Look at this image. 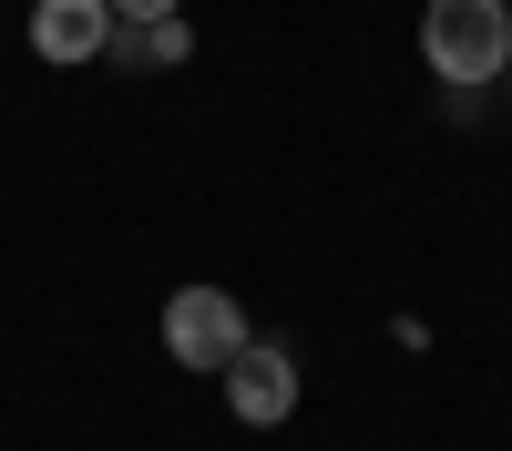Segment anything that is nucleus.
I'll use <instances>...</instances> for the list:
<instances>
[{
    "label": "nucleus",
    "mask_w": 512,
    "mask_h": 451,
    "mask_svg": "<svg viewBox=\"0 0 512 451\" xmlns=\"http://www.w3.org/2000/svg\"><path fill=\"white\" fill-rule=\"evenodd\" d=\"M420 62L451 103H482L492 82L512 72V31H502V0H431L420 11Z\"/></svg>",
    "instance_id": "f257e3e1"
},
{
    "label": "nucleus",
    "mask_w": 512,
    "mask_h": 451,
    "mask_svg": "<svg viewBox=\"0 0 512 451\" xmlns=\"http://www.w3.org/2000/svg\"><path fill=\"white\" fill-rule=\"evenodd\" d=\"M246 339H256V328H246V298H236V287L195 277V287H175V298H164V359L195 369V380H216Z\"/></svg>",
    "instance_id": "f03ea898"
},
{
    "label": "nucleus",
    "mask_w": 512,
    "mask_h": 451,
    "mask_svg": "<svg viewBox=\"0 0 512 451\" xmlns=\"http://www.w3.org/2000/svg\"><path fill=\"white\" fill-rule=\"evenodd\" d=\"M216 380H226V410H236L246 431H277L287 410H297V349H277V339H246V349L216 369Z\"/></svg>",
    "instance_id": "7ed1b4c3"
},
{
    "label": "nucleus",
    "mask_w": 512,
    "mask_h": 451,
    "mask_svg": "<svg viewBox=\"0 0 512 451\" xmlns=\"http://www.w3.org/2000/svg\"><path fill=\"white\" fill-rule=\"evenodd\" d=\"M502 31H512V0H502Z\"/></svg>",
    "instance_id": "0eeeda50"
},
{
    "label": "nucleus",
    "mask_w": 512,
    "mask_h": 451,
    "mask_svg": "<svg viewBox=\"0 0 512 451\" xmlns=\"http://www.w3.org/2000/svg\"><path fill=\"white\" fill-rule=\"evenodd\" d=\"M103 11H113V21H175L185 0H103Z\"/></svg>",
    "instance_id": "423d86ee"
},
{
    "label": "nucleus",
    "mask_w": 512,
    "mask_h": 451,
    "mask_svg": "<svg viewBox=\"0 0 512 451\" xmlns=\"http://www.w3.org/2000/svg\"><path fill=\"white\" fill-rule=\"evenodd\" d=\"M103 62H123V72H185L195 62V31H185V11L175 21H113Z\"/></svg>",
    "instance_id": "39448f33"
},
{
    "label": "nucleus",
    "mask_w": 512,
    "mask_h": 451,
    "mask_svg": "<svg viewBox=\"0 0 512 451\" xmlns=\"http://www.w3.org/2000/svg\"><path fill=\"white\" fill-rule=\"evenodd\" d=\"M103 41H113V11L103 0H31V52L41 62H103Z\"/></svg>",
    "instance_id": "20e7f679"
}]
</instances>
